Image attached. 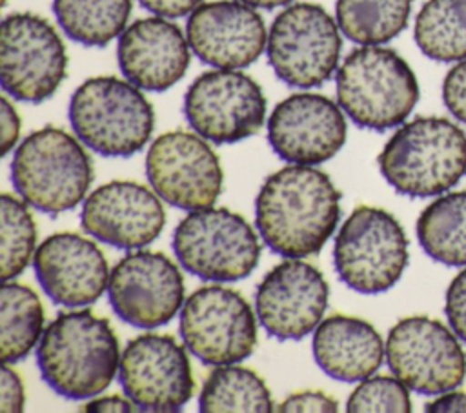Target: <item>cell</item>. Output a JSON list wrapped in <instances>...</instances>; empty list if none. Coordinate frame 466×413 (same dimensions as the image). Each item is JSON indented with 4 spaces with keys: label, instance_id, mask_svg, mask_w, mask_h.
<instances>
[{
    "label": "cell",
    "instance_id": "cell-2",
    "mask_svg": "<svg viewBox=\"0 0 466 413\" xmlns=\"http://www.w3.org/2000/svg\"><path fill=\"white\" fill-rule=\"evenodd\" d=\"M120 357L109 320L89 309L58 313L36 346L42 378L55 393L71 400L100 395L118 373Z\"/></svg>",
    "mask_w": 466,
    "mask_h": 413
},
{
    "label": "cell",
    "instance_id": "cell-3",
    "mask_svg": "<svg viewBox=\"0 0 466 413\" xmlns=\"http://www.w3.org/2000/svg\"><path fill=\"white\" fill-rule=\"evenodd\" d=\"M384 180L400 195H441L466 175V133L448 118L419 116L390 136L379 153Z\"/></svg>",
    "mask_w": 466,
    "mask_h": 413
},
{
    "label": "cell",
    "instance_id": "cell-36",
    "mask_svg": "<svg viewBox=\"0 0 466 413\" xmlns=\"http://www.w3.org/2000/svg\"><path fill=\"white\" fill-rule=\"evenodd\" d=\"M0 126H2V155L5 156L20 136V116L15 109V106L9 102L7 96H2L0 100Z\"/></svg>",
    "mask_w": 466,
    "mask_h": 413
},
{
    "label": "cell",
    "instance_id": "cell-1",
    "mask_svg": "<svg viewBox=\"0 0 466 413\" xmlns=\"http://www.w3.org/2000/svg\"><path fill=\"white\" fill-rule=\"evenodd\" d=\"M342 193L320 169L289 164L271 173L255 198L264 244L286 258L319 253L340 220Z\"/></svg>",
    "mask_w": 466,
    "mask_h": 413
},
{
    "label": "cell",
    "instance_id": "cell-14",
    "mask_svg": "<svg viewBox=\"0 0 466 413\" xmlns=\"http://www.w3.org/2000/svg\"><path fill=\"white\" fill-rule=\"evenodd\" d=\"M146 175L153 191L167 204L195 211L211 207L224 184L220 160L198 133L167 131L146 153Z\"/></svg>",
    "mask_w": 466,
    "mask_h": 413
},
{
    "label": "cell",
    "instance_id": "cell-7",
    "mask_svg": "<svg viewBox=\"0 0 466 413\" xmlns=\"http://www.w3.org/2000/svg\"><path fill=\"white\" fill-rule=\"evenodd\" d=\"M408 237L386 209L357 206L333 244V266L353 291L375 295L393 287L408 266Z\"/></svg>",
    "mask_w": 466,
    "mask_h": 413
},
{
    "label": "cell",
    "instance_id": "cell-18",
    "mask_svg": "<svg viewBox=\"0 0 466 413\" xmlns=\"http://www.w3.org/2000/svg\"><path fill=\"white\" fill-rule=\"evenodd\" d=\"M346 113L326 95L293 93L268 118V142L289 164L317 166L333 158L346 142Z\"/></svg>",
    "mask_w": 466,
    "mask_h": 413
},
{
    "label": "cell",
    "instance_id": "cell-5",
    "mask_svg": "<svg viewBox=\"0 0 466 413\" xmlns=\"http://www.w3.org/2000/svg\"><path fill=\"white\" fill-rule=\"evenodd\" d=\"M11 182L25 204L58 215L86 200L93 182V162L78 136L46 126L15 149Z\"/></svg>",
    "mask_w": 466,
    "mask_h": 413
},
{
    "label": "cell",
    "instance_id": "cell-27",
    "mask_svg": "<svg viewBox=\"0 0 466 413\" xmlns=\"http://www.w3.org/2000/svg\"><path fill=\"white\" fill-rule=\"evenodd\" d=\"M200 411H255L269 413L275 409L271 393L253 369L237 364L215 366L204 380L198 395Z\"/></svg>",
    "mask_w": 466,
    "mask_h": 413
},
{
    "label": "cell",
    "instance_id": "cell-34",
    "mask_svg": "<svg viewBox=\"0 0 466 413\" xmlns=\"http://www.w3.org/2000/svg\"><path fill=\"white\" fill-rule=\"evenodd\" d=\"M339 404L324 391H297L286 397L277 411L280 413H304V411H337Z\"/></svg>",
    "mask_w": 466,
    "mask_h": 413
},
{
    "label": "cell",
    "instance_id": "cell-4",
    "mask_svg": "<svg viewBox=\"0 0 466 413\" xmlns=\"http://www.w3.org/2000/svg\"><path fill=\"white\" fill-rule=\"evenodd\" d=\"M337 102L353 124L386 131L404 124L419 100V82L410 64L393 49L360 45L339 65Z\"/></svg>",
    "mask_w": 466,
    "mask_h": 413
},
{
    "label": "cell",
    "instance_id": "cell-25",
    "mask_svg": "<svg viewBox=\"0 0 466 413\" xmlns=\"http://www.w3.org/2000/svg\"><path fill=\"white\" fill-rule=\"evenodd\" d=\"M44 306L25 284L4 280L0 298V355L4 364L20 362L44 333Z\"/></svg>",
    "mask_w": 466,
    "mask_h": 413
},
{
    "label": "cell",
    "instance_id": "cell-13",
    "mask_svg": "<svg viewBox=\"0 0 466 413\" xmlns=\"http://www.w3.org/2000/svg\"><path fill=\"white\" fill-rule=\"evenodd\" d=\"M266 107L262 87L238 69L204 71L184 95L189 127L213 144H235L257 135Z\"/></svg>",
    "mask_w": 466,
    "mask_h": 413
},
{
    "label": "cell",
    "instance_id": "cell-11",
    "mask_svg": "<svg viewBox=\"0 0 466 413\" xmlns=\"http://www.w3.org/2000/svg\"><path fill=\"white\" fill-rule=\"evenodd\" d=\"M248 300L235 289L208 284L195 289L180 309L184 346L208 366L238 364L257 346V320Z\"/></svg>",
    "mask_w": 466,
    "mask_h": 413
},
{
    "label": "cell",
    "instance_id": "cell-32",
    "mask_svg": "<svg viewBox=\"0 0 466 413\" xmlns=\"http://www.w3.org/2000/svg\"><path fill=\"white\" fill-rule=\"evenodd\" d=\"M442 100L446 109L466 124V58L459 60L444 76Z\"/></svg>",
    "mask_w": 466,
    "mask_h": 413
},
{
    "label": "cell",
    "instance_id": "cell-38",
    "mask_svg": "<svg viewBox=\"0 0 466 413\" xmlns=\"http://www.w3.org/2000/svg\"><path fill=\"white\" fill-rule=\"evenodd\" d=\"M84 411L91 413H102V411H111V413H122V411H140L137 404L129 397H120V395H104V397H91Z\"/></svg>",
    "mask_w": 466,
    "mask_h": 413
},
{
    "label": "cell",
    "instance_id": "cell-15",
    "mask_svg": "<svg viewBox=\"0 0 466 413\" xmlns=\"http://www.w3.org/2000/svg\"><path fill=\"white\" fill-rule=\"evenodd\" d=\"M118 380L124 395L140 411H178L195 393L186 348L171 335L144 333L135 337L120 357Z\"/></svg>",
    "mask_w": 466,
    "mask_h": 413
},
{
    "label": "cell",
    "instance_id": "cell-9",
    "mask_svg": "<svg viewBox=\"0 0 466 413\" xmlns=\"http://www.w3.org/2000/svg\"><path fill=\"white\" fill-rule=\"evenodd\" d=\"M340 27L319 4L297 2L282 9L268 31L266 55L277 78L291 87H317L339 69Z\"/></svg>",
    "mask_w": 466,
    "mask_h": 413
},
{
    "label": "cell",
    "instance_id": "cell-29",
    "mask_svg": "<svg viewBox=\"0 0 466 413\" xmlns=\"http://www.w3.org/2000/svg\"><path fill=\"white\" fill-rule=\"evenodd\" d=\"M419 49L437 62L466 58V0H428L413 27Z\"/></svg>",
    "mask_w": 466,
    "mask_h": 413
},
{
    "label": "cell",
    "instance_id": "cell-24",
    "mask_svg": "<svg viewBox=\"0 0 466 413\" xmlns=\"http://www.w3.org/2000/svg\"><path fill=\"white\" fill-rule=\"evenodd\" d=\"M415 229L430 258L446 266H466V191L431 200L420 211Z\"/></svg>",
    "mask_w": 466,
    "mask_h": 413
},
{
    "label": "cell",
    "instance_id": "cell-20",
    "mask_svg": "<svg viewBox=\"0 0 466 413\" xmlns=\"http://www.w3.org/2000/svg\"><path fill=\"white\" fill-rule=\"evenodd\" d=\"M186 36L191 51L218 69L248 67L268 44L264 18L240 0L200 4L189 13Z\"/></svg>",
    "mask_w": 466,
    "mask_h": 413
},
{
    "label": "cell",
    "instance_id": "cell-37",
    "mask_svg": "<svg viewBox=\"0 0 466 413\" xmlns=\"http://www.w3.org/2000/svg\"><path fill=\"white\" fill-rule=\"evenodd\" d=\"M142 7L151 11L157 16L164 18H178L184 15H189L193 9H197L202 0H138Z\"/></svg>",
    "mask_w": 466,
    "mask_h": 413
},
{
    "label": "cell",
    "instance_id": "cell-19",
    "mask_svg": "<svg viewBox=\"0 0 466 413\" xmlns=\"http://www.w3.org/2000/svg\"><path fill=\"white\" fill-rule=\"evenodd\" d=\"M80 224L96 240L118 249H142L166 226L160 196L149 187L113 180L96 187L82 202Z\"/></svg>",
    "mask_w": 466,
    "mask_h": 413
},
{
    "label": "cell",
    "instance_id": "cell-31",
    "mask_svg": "<svg viewBox=\"0 0 466 413\" xmlns=\"http://www.w3.org/2000/svg\"><path fill=\"white\" fill-rule=\"evenodd\" d=\"M408 386L395 375H375L360 380L348 397V411H411Z\"/></svg>",
    "mask_w": 466,
    "mask_h": 413
},
{
    "label": "cell",
    "instance_id": "cell-33",
    "mask_svg": "<svg viewBox=\"0 0 466 413\" xmlns=\"http://www.w3.org/2000/svg\"><path fill=\"white\" fill-rule=\"evenodd\" d=\"M444 311L453 333L466 342V267L450 282L446 289Z\"/></svg>",
    "mask_w": 466,
    "mask_h": 413
},
{
    "label": "cell",
    "instance_id": "cell-23",
    "mask_svg": "<svg viewBox=\"0 0 466 413\" xmlns=\"http://www.w3.org/2000/svg\"><path fill=\"white\" fill-rule=\"evenodd\" d=\"M311 348L317 366L340 382L371 377L386 357V344L368 320L340 313L315 327Z\"/></svg>",
    "mask_w": 466,
    "mask_h": 413
},
{
    "label": "cell",
    "instance_id": "cell-26",
    "mask_svg": "<svg viewBox=\"0 0 466 413\" xmlns=\"http://www.w3.org/2000/svg\"><path fill=\"white\" fill-rule=\"evenodd\" d=\"M133 0H53L60 29L89 47L107 45L127 27Z\"/></svg>",
    "mask_w": 466,
    "mask_h": 413
},
{
    "label": "cell",
    "instance_id": "cell-30",
    "mask_svg": "<svg viewBox=\"0 0 466 413\" xmlns=\"http://www.w3.org/2000/svg\"><path fill=\"white\" fill-rule=\"evenodd\" d=\"M0 209L2 278L13 280L27 267L29 260H33L36 253V226L25 200L16 198L15 195L2 193Z\"/></svg>",
    "mask_w": 466,
    "mask_h": 413
},
{
    "label": "cell",
    "instance_id": "cell-21",
    "mask_svg": "<svg viewBox=\"0 0 466 413\" xmlns=\"http://www.w3.org/2000/svg\"><path fill=\"white\" fill-rule=\"evenodd\" d=\"M33 267L46 295L66 307L96 302L107 291L111 275L102 249L69 231L49 235L36 247Z\"/></svg>",
    "mask_w": 466,
    "mask_h": 413
},
{
    "label": "cell",
    "instance_id": "cell-28",
    "mask_svg": "<svg viewBox=\"0 0 466 413\" xmlns=\"http://www.w3.org/2000/svg\"><path fill=\"white\" fill-rule=\"evenodd\" d=\"M411 0H337L335 16L340 33L360 45L393 40L410 20Z\"/></svg>",
    "mask_w": 466,
    "mask_h": 413
},
{
    "label": "cell",
    "instance_id": "cell-35",
    "mask_svg": "<svg viewBox=\"0 0 466 413\" xmlns=\"http://www.w3.org/2000/svg\"><path fill=\"white\" fill-rule=\"evenodd\" d=\"M0 409L4 413H15V411H22L24 404H25V391H24V384L18 377V373L9 366L4 364L2 368V378H0Z\"/></svg>",
    "mask_w": 466,
    "mask_h": 413
},
{
    "label": "cell",
    "instance_id": "cell-16",
    "mask_svg": "<svg viewBox=\"0 0 466 413\" xmlns=\"http://www.w3.org/2000/svg\"><path fill=\"white\" fill-rule=\"evenodd\" d=\"M107 297L120 320L155 329L182 309L184 277L167 255L135 249L113 266Z\"/></svg>",
    "mask_w": 466,
    "mask_h": 413
},
{
    "label": "cell",
    "instance_id": "cell-17",
    "mask_svg": "<svg viewBox=\"0 0 466 413\" xmlns=\"http://www.w3.org/2000/svg\"><path fill=\"white\" fill-rule=\"evenodd\" d=\"M328 282L313 264L288 258L273 266L255 293V311L264 331L277 340H300L322 322Z\"/></svg>",
    "mask_w": 466,
    "mask_h": 413
},
{
    "label": "cell",
    "instance_id": "cell-10",
    "mask_svg": "<svg viewBox=\"0 0 466 413\" xmlns=\"http://www.w3.org/2000/svg\"><path fill=\"white\" fill-rule=\"evenodd\" d=\"M67 73V51L58 31L35 13H11L0 25V82L20 102L51 98Z\"/></svg>",
    "mask_w": 466,
    "mask_h": 413
},
{
    "label": "cell",
    "instance_id": "cell-8",
    "mask_svg": "<svg viewBox=\"0 0 466 413\" xmlns=\"http://www.w3.org/2000/svg\"><path fill=\"white\" fill-rule=\"evenodd\" d=\"M173 251L182 267L213 282H235L253 273L260 242L251 224L226 207L189 211L173 231Z\"/></svg>",
    "mask_w": 466,
    "mask_h": 413
},
{
    "label": "cell",
    "instance_id": "cell-12",
    "mask_svg": "<svg viewBox=\"0 0 466 413\" xmlns=\"http://www.w3.org/2000/svg\"><path fill=\"white\" fill-rule=\"evenodd\" d=\"M386 362L399 380L422 395L455 389L466 377V353L459 337L426 315L404 317L390 329Z\"/></svg>",
    "mask_w": 466,
    "mask_h": 413
},
{
    "label": "cell",
    "instance_id": "cell-22",
    "mask_svg": "<svg viewBox=\"0 0 466 413\" xmlns=\"http://www.w3.org/2000/svg\"><path fill=\"white\" fill-rule=\"evenodd\" d=\"M182 29L164 16L135 20L118 36V67L131 84L146 91H166L186 75L191 51Z\"/></svg>",
    "mask_w": 466,
    "mask_h": 413
},
{
    "label": "cell",
    "instance_id": "cell-39",
    "mask_svg": "<svg viewBox=\"0 0 466 413\" xmlns=\"http://www.w3.org/2000/svg\"><path fill=\"white\" fill-rule=\"evenodd\" d=\"M430 413H466V391L450 389L424 406Z\"/></svg>",
    "mask_w": 466,
    "mask_h": 413
},
{
    "label": "cell",
    "instance_id": "cell-6",
    "mask_svg": "<svg viewBox=\"0 0 466 413\" xmlns=\"http://www.w3.org/2000/svg\"><path fill=\"white\" fill-rule=\"evenodd\" d=\"M69 124L84 146L102 156H131L151 138L155 111L127 78L111 75L82 82L69 100Z\"/></svg>",
    "mask_w": 466,
    "mask_h": 413
},
{
    "label": "cell",
    "instance_id": "cell-40",
    "mask_svg": "<svg viewBox=\"0 0 466 413\" xmlns=\"http://www.w3.org/2000/svg\"><path fill=\"white\" fill-rule=\"evenodd\" d=\"M251 7H260V9H275L280 5H288L291 0H240Z\"/></svg>",
    "mask_w": 466,
    "mask_h": 413
}]
</instances>
